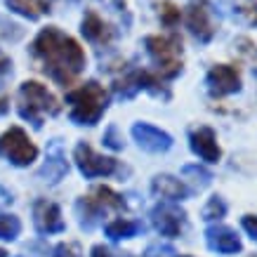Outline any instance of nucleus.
I'll return each instance as SVG.
<instances>
[{
	"mask_svg": "<svg viewBox=\"0 0 257 257\" xmlns=\"http://www.w3.org/2000/svg\"><path fill=\"white\" fill-rule=\"evenodd\" d=\"M33 59L40 64L43 73H47L59 85H71L78 78V73L85 69V52L73 40L57 26H47L36 36L31 45Z\"/></svg>",
	"mask_w": 257,
	"mask_h": 257,
	"instance_id": "1",
	"label": "nucleus"
},
{
	"mask_svg": "<svg viewBox=\"0 0 257 257\" xmlns=\"http://www.w3.org/2000/svg\"><path fill=\"white\" fill-rule=\"evenodd\" d=\"M66 104H71V120L76 125H94L99 123V118L109 106V92L99 83L90 80L66 94Z\"/></svg>",
	"mask_w": 257,
	"mask_h": 257,
	"instance_id": "2",
	"label": "nucleus"
},
{
	"mask_svg": "<svg viewBox=\"0 0 257 257\" xmlns=\"http://www.w3.org/2000/svg\"><path fill=\"white\" fill-rule=\"evenodd\" d=\"M59 104L55 94L47 92L45 85H40L36 80H26L19 87V116L38 130L43 127V116H57Z\"/></svg>",
	"mask_w": 257,
	"mask_h": 257,
	"instance_id": "3",
	"label": "nucleus"
},
{
	"mask_svg": "<svg viewBox=\"0 0 257 257\" xmlns=\"http://www.w3.org/2000/svg\"><path fill=\"white\" fill-rule=\"evenodd\" d=\"M149 57L158 66V76L163 80H172L182 71V38L177 33L170 36H147L144 38Z\"/></svg>",
	"mask_w": 257,
	"mask_h": 257,
	"instance_id": "4",
	"label": "nucleus"
},
{
	"mask_svg": "<svg viewBox=\"0 0 257 257\" xmlns=\"http://www.w3.org/2000/svg\"><path fill=\"white\" fill-rule=\"evenodd\" d=\"M0 156L17 168H26L38 158V149L22 127H10L5 135H0Z\"/></svg>",
	"mask_w": 257,
	"mask_h": 257,
	"instance_id": "5",
	"label": "nucleus"
},
{
	"mask_svg": "<svg viewBox=\"0 0 257 257\" xmlns=\"http://www.w3.org/2000/svg\"><path fill=\"white\" fill-rule=\"evenodd\" d=\"M73 161L78 165V170L85 175V177H109L113 175L118 168L116 158H109V156H99V154H94L92 147L85 144V142H80L76 144V151H73Z\"/></svg>",
	"mask_w": 257,
	"mask_h": 257,
	"instance_id": "6",
	"label": "nucleus"
},
{
	"mask_svg": "<svg viewBox=\"0 0 257 257\" xmlns=\"http://www.w3.org/2000/svg\"><path fill=\"white\" fill-rule=\"evenodd\" d=\"M205 85H208V92L219 99V97H226V94H234L241 90V73L236 66L215 64L205 76Z\"/></svg>",
	"mask_w": 257,
	"mask_h": 257,
	"instance_id": "7",
	"label": "nucleus"
},
{
	"mask_svg": "<svg viewBox=\"0 0 257 257\" xmlns=\"http://www.w3.org/2000/svg\"><path fill=\"white\" fill-rule=\"evenodd\" d=\"M187 26L201 43H210L215 36V22H212L210 5L205 0H191L187 8Z\"/></svg>",
	"mask_w": 257,
	"mask_h": 257,
	"instance_id": "8",
	"label": "nucleus"
},
{
	"mask_svg": "<svg viewBox=\"0 0 257 257\" xmlns=\"http://www.w3.org/2000/svg\"><path fill=\"white\" fill-rule=\"evenodd\" d=\"M184 210L172 205V203H161L154 208L151 212V222L156 226V231L161 236H168V238H177L182 234V226H184Z\"/></svg>",
	"mask_w": 257,
	"mask_h": 257,
	"instance_id": "9",
	"label": "nucleus"
},
{
	"mask_svg": "<svg viewBox=\"0 0 257 257\" xmlns=\"http://www.w3.org/2000/svg\"><path fill=\"white\" fill-rule=\"evenodd\" d=\"M33 222H36V229L40 234H59L66 229L59 205L52 201H45V198L33 203Z\"/></svg>",
	"mask_w": 257,
	"mask_h": 257,
	"instance_id": "10",
	"label": "nucleus"
},
{
	"mask_svg": "<svg viewBox=\"0 0 257 257\" xmlns=\"http://www.w3.org/2000/svg\"><path fill=\"white\" fill-rule=\"evenodd\" d=\"M133 137L144 151L151 154H163L172 147V137L168 133H163L161 127L151 123H135L133 125Z\"/></svg>",
	"mask_w": 257,
	"mask_h": 257,
	"instance_id": "11",
	"label": "nucleus"
},
{
	"mask_svg": "<svg viewBox=\"0 0 257 257\" xmlns=\"http://www.w3.org/2000/svg\"><path fill=\"white\" fill-rule=\"evenodd\" d=\"M66 172H69V163H66V156H64L62 142L52 140L50 147H47V161H45V165L40 168L38 177L50 182V184H57L59 179H64Z\"/></svg>",
	"mask_w": 257,
	"mask_h": 257,
	"instance_id": "12",
	"label": "nucleus"
},
{
	"mask_svg": "<svg viewBox=\"0 0 257 257\" xmlns=\"http://www.w3.org/2000/svg\"><path fill=\"white\" fill-rule=\"evenodd\" d=\"M80 31H83V36H85V40H90L92 45H109L111 40H113V36H116V31L111 29V24H106L104 19H101L94 10H90V12H85V17H83V24H80Z\"/></svg>",
	"mask_w": 257,
	"mask_h": 257,
	"instance_id": "13",
	"label": "nucleus"
},
{
	"mask_svg": "<svg viewBox=\"0 0 257 257\" xmlns=\"http://www.w3.org/2000/svg\"><path fill=\"white\" fill-rule=\"evenodd\" d=\"M161 83H158L156 76H151L149 71H133L123 76L120 80H116V92L120 97H133L135 92L140 90H151V92H161Z\"/></svg>",
	"mask_w": 257,
	"mask_h": 257,
	"instance_id": "14",
	"label": "nucleus"
},
{
	"mask_svg": "<svg viewBox=\"0 0 257 257\" xmlns=\"http://www.w3.org/2000/svg\"><path fill=\"white\" fill-rule=\"evenodd\" d=\"M191 151L205 163H217L222 158V151L217 147V137L212 133V127H198L191 133Z\"/></svg>",
	"mask_w": 257,
	"mask_h": 257,
	"instance_id": "15",
	"label": "nucleus"
},
{
	"mask_svg": "<svg viewBox=\"0 0 257 257\" xmlns=\"http://www.w3.org/2000/svg\"><path fill=\"white\" fill-rule=\"evenodd\" d=\"M205 241L210 245V250H217V252H224V255H231V252H238L243 248L241 238L236 236L234 229L229 226H210L205 231Z\"/></svg>",
	"mask_w": 257,
	"mask_h": 257,
	"instance_id": "16",
	"label": "nucleus"
},
{
	"mask_svg": "<svg viewBox=\"0 0 257 257\" xmlns=\"http://www.w3.org/2000/svg\"><path fill=\"white\" fill-rule=\"evenodd\" d=\"M151 191L158 196V198H165V201H184L187 198V187L184 182L172 175H158L151 182Z\"/></svg>",
	"mask_w": 257,
	"mask_h": 257,
	"instance_id": "17",
	"label": "nucleus"
},
{
	"mask_svg": "<svg viewBox=\"0 0 257 257\" xmlns=\"http://www.w3.org/2000/svg\"><path fill=\"white\" fill-rule=\"evenodd\" d=\"M8 8L17 15L26 17V19H38V17L50 12V3L47 0H5Z\"/></svg>",
	"mask_w": 257,
	"mask_h": 257,
	"instance_id": "18",
	"label": "nucleus"
},
{
	"mask_svg": "<svg viewBox=\"0 0 257 257\" xmlns=\"http://www.w3.org/2000/svg\"><path fill=\"white\" fill-rule=\"evenodd\" d=\"M142 231L140 222H133V219H113L106 224V236L111 241H120V238H133Z\"/></svg>",
	"mask_w": 257,
	"mask_h": 257,
	"instance_id": "19",
	"label": "nucleus"
},
{
	"mask_svg": "<svg viewBox=\"0 0 257 257\" xmlns=\"http://www.w3.org/2000/svg\"><path fill=\"white\" fill-rule=\"evenodd\" d=\"M92 198L99 203L104 210H106V208H113V210H123V208H125L123 196L113 194L109 187H97V189L92 191Z\"/></svg>",
	"mask_w": 257,
	"mask_h": 257,
	"instance_id": "20",
	"label": "nucleus"
},
{
	"mask_svg": "<svg viewBox=\"0 0 257 257\" xmlns=\"http://www.w3.org/2000/svg\"><path fill=\"white\" fill-rule=\"evenodd\" d=\"M22 231V222L15 215H0V238L3 241H15Z\"/></svg>",
	"mask_w": 257,
	"mask_h": 257,
	"instance_id": "21",
	"label": "nucleus"
},
{
	"mask_svg": "<svg viewBox=\"0 0 257 257\" xmlns=\"http://www.w3.org/2000/svg\"><path fill=\"white\" fill-rule=\"evenodd\" d=\"M226 215V203L222 196H212L210 201H208V205L203 208V219H222Z\"/></svg>",
	"mask_w": 257,
	"mask_h": 257,
	"instance_id": "22",
	"label": "nucleus"
},
{
	"mask_svg": "<svg viewBox=\"0 0 257 257\" xmlns=\"http://www.w3.org/2000/svg\"><path fill=\"white\" fill-rule=\"evenodd\" d=\"M158 15H161V22L165 24V26H175V24L179 22V8L177 5H172L170 0H165V3H161V8H158Z\"/></svg>",
	"mask_w": 257,
	"mask_h": 257,
	"instance_id": "23",
	"label": "nucleus"
},
{
	"mask_svg": "<svg viewBox=\"0 0 257 257\" xmlns=\"http://www.w3.org/2000/svg\"><path fill=\"white\" fill-rule=\"evenodd\" d=\"M184 175H194V182H196V187L198 189H203V187H208V184H210V172L208 170H203V168H198V165H184Z\"/></svg>",
	"mask_w": 257,
	"mask_h": 257,
	"instance_id": "24",
	"label": "nucleus"
},
{
	"mask_svg": "<svg viewBox=\"0 0 257 257\" xmlns=\"http://www.w3.org/2000/svg\"><path fill=\"white\" fill-rule=\"evenodd\" d=\"M52 257H83V255H80L78 243H59L52 250Z\"/></svg>",
	"mask_w": 257,
	"mask_h": 257,
	"instance_id": "25",
	"label": "nucleus"
},
{
	"mask_svg": "<svg viewBox=\"0 0 257 257\" xmlns=\"http://www.w3.org/2000/svg\"><path fill=\"white\" fill-rule=\"evenodd\" d=\"M243 229L248 231V236L252 238V241H257V215H245V217L241 219Z\"/></svg>",
	"mask_w": 257,
	"mask_h": 257,
	"instance_id": "26",
	"label": "nucleus"
},
{
	"mask_svg": "<svg viewBox=\"0 0 257 257\" xmlns=\"http://www.w3.org/2000/svg\"><path fill=\"white\" fill-rule=\"evenodd\" d=\"M147 257H177L170 245H151L147 250Z\"/></svg>",
	"mask_w": 257,
	"mask_h": 257,
	"instance_id": "27",
	"label": "nucleus"
},
{
	"mask_svg": "<svg viewBox=\"0 0 257 257\" xmlns=\"http://www.w3.org/2000/svg\"><path fill=\"white\" fill-rule=\"evenodd\" d=\"M104 142H106V147H111V149H123V142L116 140V127H109V133L104 135Z\"/></svg>",
	"mask_w": 257,
	"mask_h": 257,
	"instance_id": "28",
	"label": "nucleus"
},
{
	"mask_svg": "<svg viewBox=\"0 0 257 257\" xmlns=\"http://www.w3.org/2000/svg\"><path fill=\"white\" fill-rule=\"evenodd\" d=\"M10 69H12V62H10V57L5 52H0V78L3 76H8Z\"/></svg>",
	"mask_w": 257,
	"mask_h": 257,
	"instance_id": "29",
	"label": "nucleus"
},
{
	"mask_svg": "<svg viewBox=\"0 0 257 257\" xmlns=\"http://www.w3.org/2000/svg\"><path fill=\"white\" fill-rule=\"evenodd\" d=\"M10 203H12V194H10L8 189L0 187V208H3V205H10Z\"/></svg>",
	"mask_w": 257,
	"mask_h": 257,
	"instance_id": "30",
	"label": "nucleus"
},
{
	"mask_svg": "<svg viewBox=\"0 0 257 257\" xmlns=\"http://www.w3.org/2000/svg\"><path fill=\"white\" fill-rule=\"evenodd\" d=\"M92 257H111V255H109V250L104 248V245H94V248H92Z\"/></svg>",
	"mask_w": 257,
	"mask_h": 257,
	"instance_id": "31",
	"label": "nucleus"
},
{
	"mask_svg": "<svg viewBox=\"0 0 257 257\" xmlns=\"http://www.w3.org/2000/svg\"><path fill=\"white\" fill-rule=\"evenodd\" d=\"M104 3H109V5H111L113 10H116V12L125 10V0H104Z\"/></svg>",
	"mask_w": 257,
	"mask_h": 257,
	"instance_id": "32",
	"label": "nucleus"
},
{
	"mask_svg": "<svg viewBox=\"0 0 257 257\" xmlns=\"http://www.w3.org/2000/svg\"><path fill=\"white\" fill-rule=\"evenodd\" d=\"M8 109H10V99L8 97H0V116L8 113Z\"/></svg>",
	"mask_w": 257,
	"mask_h": 257,
	"instance_id": "33",
	"label": "nucleus"
},
{
	"mask_svg": "<svg viewBox=\"0 0 257 257\" xmlns=\"http://www.w3.org/2000/svg\"><path fill=\"white\" fill-rule=\"evenodd\" d=\"M0 257H8V252H5V250L0 248Z\"/></svg>",
	"mask_w": 257,
	"mask_h": 257,
	"instance_id": "34",
	"label": "nucleus"
},
{
	"mask_svg": "<svg viewBox=\"0 0 257 257\" xmlns=\"http://www.w3.org/2000/svg\"><path fill=\"white\" fill-rule=\"evenodd\" d=\"M182 257H189V255H182Z\"/></svg>",
	"mask_w": 257,
	"mask_h": 257,
	"instance_id": "35",
	"label": "nucleus"
},
{
	"mask_svg": "<svg viewBox=\"0 0 257 257\" xmlns=\"http://www.w3.org/2000/svg\"><path fill=\"white\" fill-rule=\"evenodd\" d=\"M19 257H22V255H19Z\"/></svg>",
	"mask_w": 257,
	"mask_h": 257,
	"instance_id": "36",
	"label": "nucleus"
}]
</instances>
